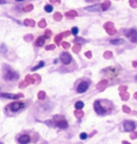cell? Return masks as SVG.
<instances>
[{
    "label": "cell",
    "mask_w": 137,
    "mask_h": 144,
    "mask_svg": "<svg viewBox=\"0 0 137 144\" xmlns=\"http://www.w3.org/2000/svg\"><path fill=\"white\" fill-rule=\"evenodd\" d=\"M106 86H107V81H106V80H103V81H101V82H100L99 84L97 85V89H99L100 92L104 90V89H105V87H106Z\"/></svg>",
    "instance_id": "4fadbf2b"
},
{
    "label": "cell",
    "mask_w": 137,
    "mask_h": 144,
    "mask_svg": "<svg viewBox=\"0 0 137 144\" xmlns=\"http://www.w3.org/2000/svg\"><path fill=\"white\" fill-rule=\"evenodd\" d=\"M55 47H56V45H55V44H51V45H47L46 47H45V50L46 51H52V50H55Z\"/></svg>",
    "instance_id": "8d00e7d4"
},
{
    "label": "cell",
    "mask_w": 137,
    "mask_h": 144,
    "mask_svg": "<svg viewBox=\"0 0 137 144\" xmlns=\"http://www.w3.org/2000/svg\"><path fill=\"white\" fill-rule=\"evenodd\" d=\"M135 127H136V124L134 122H132V120H125L123 123V129H124V131H127V132L134 131Z\"/></svg>",
    "instance_id": "5b68a950"
},
{
    "label": "cell",
    "mask_w": 137,
    "mask_h": 144,
    "mask_svg": "<svg viewBox=\"0 0 137 144\" xmlns=\"http://www.w3.org/2000/svg\"><path fill=\"white\" fill-rule=\"evenodd\" d=\"M38 25H39V27H40V28H44V27H46V20H40V22L38 23Z\"/></svg>",
    "instance_id": "4316f807"
},
{
    "label": "cell",
    "mask_w": 137,
    "mask_h": 144,
    "mask_svg": "<svg viewBox=\"0 0 137 144\" xmlns=\"http://www.w3.org/2000/svg\"><path fill=\"white\" fill-rule=\"evenodd\" d=\"M25 80L29 83V84H36V83H40L41 81V76L39 74H33V75H27Z\"/></svg>",
    "instance_id": "8992f818"
},
{
    "label": "cell",
    "mask_w": 137,
    "mask_h": 144,
    "mask_svg": "<svg viewBox=\"0 0 137 144\" xmlns=\"http://www.w3.org/2000/svg\"><path fill=\"white\" fill-rule=\"evenodd\" d=\"M0 97L6 99H14V100H18V99L23 98L24 95L23 94H6V92H0Z\"/></svg>",
    "instance_id": "277c9868"
},
{
    "label": "cell",
    "mask_w": 137,
    "mask_h": 144,
    "mask_svg": "<svg viewBox=\"0 0 137 144\" xmlns=\"http://www.w3.org/2000/svg\"><path fill=\"white\" fill-rule=\"evenodd\" d=\"M119 90H120V92H125V90H126V86H121V87L119 88Z\"/></svg>",
    "instance_id": "ee69618b"
},
{
    "label": "cell",
    "mask_w": 137,
    "mask_h": 144,
    "mask_svg": "<svg viewBox=\"0 0 137 144\" xmlns=\"http://www.w3.org/2000/svg\"><path fill=\"white\" fill-rule=\"evenodd\" d=\"M89 88V82H86V81H83L80 84L77 86V92L79 94H83V92H86Z\"/></svg>",
    "instance_id": "ba28073f"
},
{
    "label": "cell",
    "mask_w": 137,
    "mask_h": 144,
    "mask_svg": "<svg viewBox=\"0 0 137 144\" xmlns=\"http://www.w3.org/2000/svg\"><path fill=\"white\" fill-rule=\"evenodd\" d=\"M19 78V74L17 72L10 68L8 66H3V79L6 81H16Z\"/></svg>",
    "instance_id": "6da1fadb"
},
{
    "label": "cell",
    "mask_w": 137,
    "mask_h": 144,
    "mask_svg": "<svg viewBox=\"0 0 137 144\" xmlns=\"http://www.w3.org/2000/svg\"><path fill=\"white\" fill-rule=\"evenodd\" d=\"M26 108V104L23 103V102H13V103H11L10 105L6 106V109H8L9 111H11V112H14L16 113L18 111H22L24 110V109Z\"/></svg>",
    "instance_id": "7a4b0ae2"
},
{
    "label": "cell",
    "mask_w": 137,
    "mask_h": 144,
    "mask_svg": "<svg viewBox=\"0 0 137 144\" xmlns=\"http://www.w3.org/2000/svg\"><path fill=\"white\" fill-rule=\"evenodd\" d=\"M87 41L85 40V39H83V38H79V37H76V38L74 39V43H76V44H83V43H86Z\"/></svg>",
    "instance_id": "ffe728a7"
},
{
    "label": "cell",
    "mask_w": 137,
    "mask_h": 144,
    "mask_svg": "<svg viewBox=\"0 0 137 144\" xmlns=\"http://www.w3.org/2000/svg\"><path fill=\"white\" fill-rule=\"evenodd\" d=\"M134 97H135V98L137 99V92H135V95H134Z\"/></svg>",
    "instance_id": "f5cc1de1"
},
{
    "label": "cell",
    "mask_w": 137,
    "mask_h": 144,
    "mask_svg": "<svg viewBox=\"0 0 137 144\" xmlns=\"http://www.w3.org/2000/svg\"><path fill=\"white\" fill-rule=\"evenodd\" d=\"M56 126L58 127V128H60V129H67L68 128V122L67 120H64V119L59 120V122H57Z\"/></svg>",
    "instance_id": "7c38bea8"
},
{
    "label": "cell",
    "mask_w": 137,
    "mask_h": 144,
    "mask_svg": "<svg viewBox=\"0 0 137 144\" xmlns=\"http://www.w3.org/2000/svg\"><path fill=\"white\" fill-rule=\"evenodd\" d=\"M79 138H80L81 140H86V139L88 138V134H87L86 132H83V133H80V136H79Z\"/></svg>",
    "instance_id": "ab89813d"
},
{
    "label": "cell",
    "mask_w": 137,
    "mask_h": 144,
    "mask_svg": "<svg viewBox=\"0 0 137 144\" xmlns=\"http://www.w3.org/2000/svg\"><path fill=\"white\" fill-rule=\"evenodd\" d=\"M54 18H55V20H62V14H61V13H59V12L55 13V14H54Z\"/></svg>",
    "instance_id": "d4e9b609"
},
{
    "label": "cell",
    "mask_w": 137,
    "mask_h": 144,
    "mask_svg": "<svg viewBox=\"0 0 137 144\" xmlns=\"http://www.w3.org/2000/svg\"><path fill=\"white\" fill-rule=\"evenodd\" d=\"M105 29H109V28H114V24L113 23H106V24L104 25Z\"/></svg>",
    "instance_id": "d590c367"
},
{
    "label": "cell",
    "mask_w": 137,
    "mask_h": 144,
    "mask_svg": "<svg viewBox=\"0 0 137 144\" xmlns=\"http://www.w3.org/2000/svg\"><path fill=\"white\" fill-rule=\"evenodd\" d=\"M104 57L107 58V59H109V58L113 57V54H111V52H106V53L104 54Z\"/></svg>",
    "instance_id": "f35d334b"
},
{
    "label": "cell",
    "mask_w": 137,
    "mask_h": 144,
    "mask_svg": "<svg viewBox=\"0 0 137 144\" xmlns=\"http://www.w3.org/2000/svg\"><path fill=\"white\" fill-rule=\"evenodd\" d=\"M16 1H24V0H16Z\"/></svg>",
    "instance_id": "db71d44e"
},
{
    "label": "cell",
    "mask_w": 137,
    "mask_h": 144,
    "mask_svg": "<svg viewBox=\"0 0 137 144\" xmlns=\"http://www.w3.org/2000/svg\"><path fill=\"white\" fill-rule=\"evenodd\" d=\"M78 31H79V29L77 28V27H73L72 30H71V32H72L74 36H77V33H78Z\"/></svg>",
    "instance_id": "e575fe53"
},
{
    "label": "cell",
    "mask_w": 137,
    "mask_h": 144,
    "mask_svg": "<svg viewBox=\"0 0 137 144\" xmlns=\"http://www.w3.org/2000/svg\"><path fill=\"white\" fill-rule=\"evenodd\" d=\"M45 38H51V30H46V31H45Z\"/></svg>",
    "instance_id": "b9f144b4"
},
{
    "label": "cell",
    "mask_w": 137,
    "mask_h": 144,
    "mask_svg": "<svg viewBox=\"0 0 137 144\" xmlns=\"http://www.w3.org/2000/svg\"><path fill=\"white\" fill-rule=\"evenodd\" d=\"M32 9H33V6H32V4H28L27 7H25L24 11H25V12H30Z\"/></svg>",
    "instance_id": "d6a6232c"
},
{
    "label": "cell",
    "mask_w": 137,
    "mask_h": 144,
    "mask_svg": "<svg viewBox=\"0 0 137 144\" xmlns=\"http://www.w3.org/2000/svg\"><path fill=\"white\" fill-rule=\"evenodd\" d=\"M136 138H137V132L133 131V133L131 134V139H136Z\"/></svg>",
    "instance_id": "f6af8a7d"
},
{
    "label": "cell",
    "mask_w": 137,
    "mask_h": 144,
    "mask_svg": "<svg viewBox=\"0 0 137 144\" xmlns=\"http://www.w3.org/2000/svg\"><path fill=\"white\" fill-rule=\"evenodd\" d=\"M75 116H76L77 118H81L84 116V112H83V111L76 110V111H75Z\"/></svg>",
    "instance_id": "484cf974"
},
{
    "label": "cell",
    "mask_w": 137,
    "mask_h": 144,
    "mask_svg": "<svg viewBox=\"0 0 137 144\" xmlns=\"http://www.w3.org/2000/svg\"><path fill=\"white\" fill-rule=\"evenodd\" d=\"M130 3H131V6H132V7H136L135 0H131V1H130Z\"/></svg>",
    "instance_id": "7dc6e473"
},
{
    "label": "cell",
    "mask_w": 137,
    "mask_h": 144,
    "mask_svg": "<svg viewBox=\"0 0 137 144\" xmlns=\"http://www.w3.org/2000/svg\"><path fill=\"white\" fill-rule=\"evenodd\" d=\"M124 43V40L123 39H116V40H110V44H114V45H120V44Z\"/></svg>",
    "instance_id": "e0dca14e"
},
{
    "label": "cell",
    "mask_w": 137,
    "mask_h": 144,
    "mask_svg": "<svg viewBox=\"0 0 137 144\" xmlns=\"http://www.w3.org/2000/svg\"><path fill=\"white\" fill-rule=\"evenodd\" d=\"M45 44V38L44 37H40V38L36 39L35 41V45L39 46V47H41V46H43Z\"/></svg>",
    "instance_id": "5bb4252c"
},
{
    "label": "cell",
    "mask_w": 137,
    "mask_h": 144,
    "mask_svg": "<svg viewBox=\"0 0 137 144\" xmlns=\"http://www.w3.org/2000/svg\"><path fill=\"white\" fill-rule=\"evenodd\" d=\"M44 10L46 11L47 13H51L52 11V6H51V4H46V6L44 7Z\"/></svg>",
    "instance_id": "83f0119b"
},
{
    "label": "cell",
    "mask_w": 137,
    "mask_h": 144,
    "mask_svg": "<svg viewBox=\"0 0 137 144\" xmlns=\"http://www.w3.org/2000/svg\"><path fill=\"white\" fill-rule=\"evenodd\" d=\"M106 31H107V33L110 34V36H113V34H115V33H116V29H115V28H109V29H106Z\"/></svg>",
    "instance_id": "836d02e7"
},
{
    "label": "cell",
    "mask_w": 137,
    "mask_h": 144,
    "mask_svg": "<svg viewBox=\"0 0 137 144\" xmlns=\"http://www.w3.org/2000/svg\"><path fill=\"white\" fill-rule=\"evenodd\" d=\"M45 96H46V94H45V92H40L38 94V98L40 99V100H43V99L45 98Z\"/></svg>",
    "instance_id": "4dcf8cb0"
},
{
    "label": "cell",
    "mask_w": 137,
    "mask_h": 144,
    "mask_svg": "<svg viewBox=\"0 0 137 144\" xmlns=\"http://www.w3.org/2000/svg\"><path fill=\"white\" fill-rule=\"evenodd\" d=\"M24 25L25 26H27V27H34L35 26V22L32 20H25Z\"/></svg>",
    "instance_id": "9a60e30c"
},
{
    "label": "cell",
    "mask_w": 137,
    "mask_h": 144,
    "mask_svg": "<svg viewBox=\"0 0 137 144\" xmlns=\"http://www.w3.org/2000/svg\"><path fill=\"white\" fill-rule=\"evenodd\" d=\"M126 37L133 43H137V31L135 29H131L126 32Z\"/></svg>",
    "instance_id": "52a82bcc"
},
{
    "label": "cell",
    "mask_w": 137,
    "mask_h": 144,
    "mask_svg": "<svg viewBox=\"0 0 137 144\" xmlns=\"http://www.w3.org/2000/svg\"><path fill=\"white\" fill-rule=\"evenodd\" d=\"M24 39H25V41H27V42H30V41L33 40V36L32 34H27V36L24 37Z\"/></svg>",
    "instance_id": "f1b7e54d"
},
{
    "label": "cell",
    "mask_w": 137,
    "mask_h": 144,
    "mask_svg": "<svg viewBox=\"0 0 137 144\" xmlns=\"http://www.w3.org/2000/svg\"><path fill=\"white\" fill-rule=\"evenodd\" d=\"M86 10L91 11V12H100V11H103V9H102V4H94V6L87 7Z\"/></svg>",
    "instance_id": "8fae6325"
},
{
    "label": "cell",
    "mask_w": 137,
    "mask_h": 144,
    "mask_svg": "<svg viewBox=\"0 0 137 144\" xmlns=\"http://www.w3.org/2000/svg\"><path fill=\"white\" fill-rule=\"evenodd\" d=\"M51 120H47V122H46V124L48 125V126H52V123H51Z\"/></svg>",
    "instance_id": "681fc988"
},
{
    "label": "cell",
    "mask_w": 137,
    "mask_h": 144,
    "mask_svg": "<svg viewBox=\"0 0 137 144\" xmlns=\"http://www.w3.org/2000/svg\"><path fill=\"white\" fill-rule=\"evenodd\" d=\"M120 95H121V99L122 100H127L129 99V94L127 92H120Z\"/></svg>",
    "instance_id": "f546056e"
},
{
    "label": "cell",
    "mask_w": 137,
    "mask_h": 144,
    "mask_svg": "<svg viewBox=\"0 0 137 144\" xmlns=\"http://www.w3.org/2000/svg\"><path fill=\"white\" fill-rule=\"evenodd\" d=\"M62 38H63L62 33H59V34H57V36L55 37V43H56V44H58V45H60L61 41H62Z\"/></svg>",
    "instance_id": "ac0fdd59"
},
{
    "label": "cell",
    "mask_w": 137,
    "mask_h": 144,
    "mask_svg": "<svg viewBox=\"0 0 137 144\" xmlns=\"http://www.w3.org/2000/svg\"><path fill=\"white\" fill-rule=\"evenodd\" d=\"M65 16L67 17H68V18H73V17H76L77 16V12L76 11H68V12H67L65 13Z\"/></svg>",
    "instance_id": "2e32d148"
},
{
    "label": "cell",
    "mask_w": 137,
    "mask_h": 144,
    "mask_svg": "<svg viewBox=\"0 0 137 144\" xmlns=\"http://www.w3.org/2000/svg\"><path fill=\"white\" fill-rule=\"evenodd\" d=\"M122 110L124 111L125 113H127V114H130V113H132V112H131V110H130V108H129V106H126V105H124V106H123V108H122Z\"/></svg>",
    "instance_id": "74e56055"
},
{
    "label": "cell",
    "mask_w": 137,
    "mask_h": 144,
    "mask_svg": "<svg viewBox=\"0 0 137 144\" xmlns=\"http://www.w3.org/2000/svg\"><path fill=\"white\" fill-rule=\"evenodd\" d=\"M93 108H94L95 112H97V114H100V115H103V114H105V113L107 112V110L102 105L101 101H99V100L94 102V104H93Z\"/></svg>",
    "instance_id": "3957f363"
},
{
    "label": "cell",
    "mask_w": 137,
    "mask_h": 144,
    "mask_svg": "<svg viewBox=\"0 0 137 144\" xmlns=\"http://www.w3.org/2000/svg\"><path fill=\"white\" fill-rule=\"evenodd\" d=\"M70 33H72V32H70V31H64V32H62V36H63V37H68V36H70Z\"/></svg>",
    "instance_id": "7bdbcfd3"
},
{
    "label": "cell",
    "mask_w": 137,
    "mask_h": 144,
    "mask_svg": "<svg viewBox=\"0 0 137 144\" xmlns=\"http://www.w3.org/2000/svg\"><path fill=\"white\" fill-rule=\"evenodd\" d=\"M86 57H87V58H91V57H92V54H91V52H86Z\"/></svg>",
    "instance_id": "bcb514c9"
},
{
    "label": "cell",
    "mask_w": 137,
    "mask_h": 144,
    "mask_svg": "<svg viewBox=\"0 0 137 144\" xmlns=\"http://www.w3.org/2000/svg\"><path fill=\"white\" fill-rule=\"evenodd\" d=\"M0 52H1L2 54H6V53L8 52V47H6V44H1V45H0Z\"/></svg>",
    "instance_id": "cb8c5ba5"
},
{
    "label": "cell",
    "mask_w": 137,
    "mask_h": 144,
    "mask_svg": "<svg viewBox=\"0 0 137 144\" xmlns=\"http://www.w3.org/2000/svg\"><path fill=\"white\" fill-rule=\"evenodd\" d=\"M61 45H62V47H63V48H65V50L70 48V44H68V42H62V43H61Z\"/></svg>",
    "instance_id": "60d3db41"
},
{
    "label": "cell",
    "mask_w": 137,
    "mask_h": 144,
    "mask_svg": "<svg viewBox=\"0 0 137 144\" xmlns=\"http://www.w3.org/2000/svg\"><path fill=\"white\" fill-rule=\"evenodd\" d=\"M60 59H61V61H62L64 65H68L71 61H72V56H71V54H68V53L64 52V53H62V54H61Z\"/></svg>",
    "instance_id": "9c48e42d"
},
{
    "label": "cell",
    "mask_w": 137,
    "mask_h": 144,
    "mask_svg": "<svg viewBox=\"0 0 137 144\" xmlns=\"http://www.w3.org/2000/svg\"><path fill=\"white\" fill-rule=\"evenodd\" d=\"M17 140H18V143L19 144H28L31 141V139H30V137H29L28 134H22Z\"/></svg>",
    "instance_id": "30bf717a"
},
{
    "label": "cell",
    "mask_w": 137,
    "mask_h": 144,
    "mask_svg": "<svg viewBox=\"0 0 137 144\" xmlns=\"http://www.w3.org/2000/svg\"><path fill=\"white\" fill-rule=\"evenodd\" d=\"M0 144H3V143H1V142H0Z\"/></svg>",
    "instance_id": "11a10c76"
},
{
    "label": "cell",
    "mask_w": 137,
    "mask_h": 144,
    "mask_svg": "<svg viewBox=\"0 0 137 144\" xmlns=\"http://www.w3.org/2000/svg\"><path fill=\"white\" fill-rule=\"evenodd\" d=\"M122 143H123V144H130L129 142H125V141H123V142H122Z\"/></svg>",
    "instance_id": "816d5d0a"
},
{
    "label": "cell",
    "mask_w": 137,
    "mask_h": 144,
    "mask_svg": "<svg viewBox=\"0 0 137 144\" xmlns=\"http://www.w3.org/2000/svg\"><path fill=\"white\" fill-rule=\"evenodd\" d=\"M49 1H51V3H59L61 0H49Z\"/></svg>",
    "instance_id": "c3c4849f"
},
{
    "label": "cell",
    "mask_w": 137,
    "mask_h": 144,
    "mask_svg": "<svg viewBox=\"0 0 137 144\" xmlns=\"http://www.w3.org/2000/svg\"><path fill=\"white\" fill-rule=\"evenodd\" d=\"M28 85H29V83L27 82L26 80H25V81H23V82H20V83H19V87H20V88L27 87V86H28Z\"/></svg>",
    "instance_id": "1f68e13d"
},
{
    "label": "cell",
    "mask_w": 137,
    "mask_h": 144,
    "mask_svg": "<svg viewBox=\"0 0 137 144\" xmlns=\"http://www.w3.org/2000/svg\"><path fill=\"white\" fill-rule=\"evenodd\" d=\"M72 50H73V52L74 53H78L79 51L81 50V45L80 44H75V45L72 47Z\"/></svg>",
    "instance_id": "7402d4cb"
},
{
    "label": "cell",
    "mask_w": 137,
    "mask_h": 144,
    "mask_svg": "<svg viewBox=\"0 0 137 144\" xmlns=\"http://www.w3.org/2000/svg\"><path fill=\"white\" fill-rule=\"evenodd\" d=\"M75 108H76V110H80V109L84 108V102L83 101H77L76 103H75Z\"/></svg>",
    "instance_id": "603a6c76"
},
{
    "label": "cell",
    "mask_w": 137,
    "mask_h": 144,
    "mask_svg": "<svg viewBox=\"0 0 137 144\" xmlns=\"http://www.w3.org/2000/svg\"><path fill=\"white\" fill-rule=\"evenodd\" d=\"M6 0H0V4H6Z\"/></svg>",
    "instance_id": "f907efd6"
},
{
    "label": "cell",
    "mask_w": 137,
    "mask_h": 144,
    "mask_svg": "<svg viewBox=\"0 0 137 144\" xmlns=\"http://www.w3.org/2000/svg\"><path fill=\"white\" fill-rule=\"evenodd\" d=\"M44 65H45L44 61H40L35 67H33L31 70H32V71H35V70H38V69H40V68H42V67H44Z\"/></svg>",
    "instance_id": "44dd1931"
},
{
    "label": "cell",
    "mask_w": 137,
    "mask_h": 144,
    "mask_svg": "<svg viewBox=\"0 0 137 144\" xmlns=\"http://www.w3.org/2000/svg\"><path fill=\"white\" fill-rule=\"evenodd\" d=\"M110 7V1H108V0H106V1H104L102 3V9H103V11H106L107 9Z\"/></svg>",
    "instance_id": "d6986e66"
},
{
    "label": "cell",
    "mask_w": 137,
    "mask_h": 144,
    "mask_svg": "<svg viewBox=\"0 0 137 144\" xmlns=\"http://www.w3.org/2000/svg\"><path fill=\"white\" fill-rule=\"evenodd\" d=\"M136 1H137V0H136Z\"/></svg>",
    "instance_id": "9f6ffc18"
}]
</instances>
